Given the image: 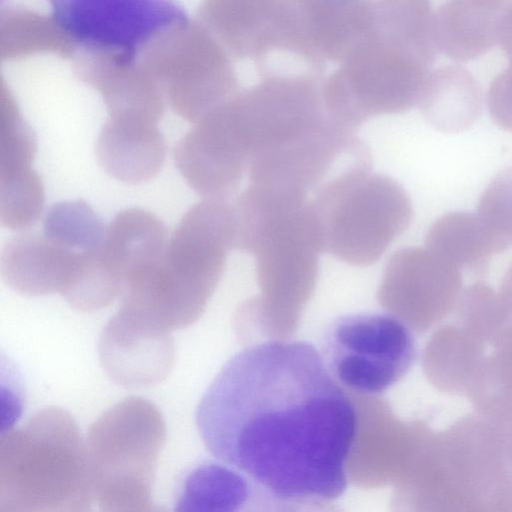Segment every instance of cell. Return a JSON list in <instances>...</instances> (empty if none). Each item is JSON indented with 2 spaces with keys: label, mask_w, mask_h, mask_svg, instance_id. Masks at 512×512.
I'll return each mask as SVG.
<instances>
[{
  "label": "cell",
  "mask_w": 512,
  "mask_h": 512,
  "mask_svg": "<svg viewBox=\"0 0 512 512\" xmlns=\"http://www.w3.org/2000/svg\"><path fill=\"white\" fill-rule=\"evenodd\" d=\"M195 421L207 450L248 480L257 504L323 506L347 488L357 408L310 343L266 341L233 355Z\"/></svg>",
  "instance_id": "cell-1"
},
{
  "label": "cell",
  "mask_w": 512,
  "mask_h": 512,
  "mask_svg": "<svg viewBox=\"0 0 512 512\" xmlns=\"http://www.w3.org/2000/svg\"><path fill=\"white\" fill-rule=\"evenodd\" d=\"M438 48L429 0H369L361 30L322 84L328 115L355 131L418 104Z\"/></svg>",
  "instance_id": "cell-2"
},
{
  "label": "cell",
  "mask_w": 512,
  "mask_h": 512,
  "mask_svg": "<svg viewBox=\"0 0 512 512\" xmlns=\"http://www.w3.org/2000/svg\"><path fill=\"white\" fill-rule=\"evenodd\" d=\"M231 248L232 205L205 199L183 216L161 261L125 286L119 308L155 332L188 327L203 313Z\"/></svg>",
  "instance_id": "cell-3"
},
{
  "label": "cell",
  "mask_w": 512,
  "mask_h": 512,
  "mask_svg": "<svg viewBox=\"0 0 512 512\" xmlns=\"http://www.w3.org/2000/svg\"><path fill=\"white\" fill-rule=\"evenodd\" d=\"M94 501L86 442L74 418L44 408L0 440V512H80Z\"/></svg>",
  "instance_id": "cell-4"
},
{
  "label": "cell",
  "mask_w": 512,
  "mask_h": 512,
  "mask_svg": "<svg viewBox=\"0 0 512 512\" xmlns=\"http://www.w3.org/2000/svg\"><path fill=\"white\" fill-rule=\"evenodd\" d=\"M166 439L160 410L128 397L90 427L86 450L94 501L103 511H151L152 488Z\"/></svg>",
  "instance_id": "cell-5"
},
{
  "label": "cell",
  "mask_w": 512,
  "mask_h": 512,
  "mask_svg": "<svg viewBox=\"0 0 512 512\" xmlns=\"http://www.w3.org/2000/svg\"><path fill=\"white\" fill-rule=\"evenodd\" d=\"M308 204L317 218L322 252L353 266L375 263L408 228L413 214L402 186L371 171Z\"/></svg>",
  "instance_id": "cell-6"
},
{
  "label": "cell",
  "mask_w": 512,
  "mask_h": 512,
  "mask_svg": "<svg viewBox=\"0 0 512 512\" xmlns=\"http://www.w3.org/2000/svg\"><path fill=\"white\" fill-rule=\"evenodd\" d=\"M51 19L79 49L127 62L189 22L178 0H47Z\"/></svg>",
  "instance_id": "cell-7"
},
{
  "label": "cell",
  "mask_w": 512,
  "mask_h": 512,
  "mask_svg": "<svg viewBox=\"0 0 512 512\" xmlns=\"http://www.w3.org/2000/svg\"><path fill=\"white\" fill-rule=\"evenodd\" d=\"M322 357L342 387L379 395L411 368L416 346L405 323L387 313H355L334 320L325 331Z\"/></svg>",
  "instance_id": "cell-8"
},
{
  "label": "cell",
  "mask_w": 512,
  "mask_h": 512,
  "mask_svg": "<svg viewBox=\"0 0 512 512\" xmlns=\"http://www.w3.org/2000/svg\"><path fill=\"white\" fill-rule=\"evenodd\" d=\"M322 252L317 218L307 203L278 220L255 252L259 285L269 297L296 304L312 292Z\"/></svg>",
  "instance_id": "cell-9"
},
{
  "label": "cell",
  "mask_w": 512,
  "mask_h": 512,
  "mask_svg": "<svg viewBox=\"0 0 512 512\" xmlns=\"http://www.w3.org/2000/svg\"><path fill=\"white\" fill-rule=\"evenodd\" d=\"M174 159L187 184L212 200L234 195L250 164L249 154L222 105L178 141Z\"/></svg>",
  "instance_id": "cell-10"
},
{
  "label": "cell",
  "mask_w": 512,
  "mask_h": 512,
  "mask_svg": "<svg viewBox=\"0 0 512 512\" xmlns=\"http://www.w3.org/2000/svg\"><path fill=\"white\" fill-rule=\"evenodd\" d=\"M461 285L458 267L427 248L406 247L387 262L379 295L389 307L433 323L457 304Z\"/></svg>",
  "instance_id": "cell-11"
},
{
  "label": "cell",
  "mask_w": 512,
  "mask_h": 512,
  "mask_svg": "<svg viewBox=\"0 0 512 512\" xmlns=\"http://www.w3.org/2000/svg\"><path fill=\"white\" fill-rule=\"evenodd\" d=\"M98 353L111 380L125 388L143 389L167 377L175 347L171 333H149L113 315L100 334Z\"/></svg>",
  "instance_id": "cell-12"
},
{
  "label": "cell",
  "mask_w": 512,
  "mask_h": 512,
  "mask_svg": "<svg viewBox=\"0 0 512 512\" xmlns=\"http://www.w3.org/2000/svg\"><path fill=\"white\" fill-rule=\"evenodd\" d=\"M84 253L66 249L44 233H21L3 246L1 275L12 290L22 295H63Z\"/></svg>",
  "instance_id": "cell-13"
},
{
  "label": "cell",
  "mask_w": 512,
  "mask_h": 512,
  "mask_svg": "<svg viewBox=\"0 0 512 512\" xmlns=\"http://www.w3.org/2000/svg\"><path fill=\"white\" fill-rule=\"evenodd\" d=\"M96 156L113 178L139 184L162 169L166 142L157 123L108 117L97 138Z\"/></svg>",
  "instance_id": "cell-14"
},
{
  "label": "cell",
  "mask_w": 512,
  "mask_h": 512,
  "mask_svg": "<svg viewBox=\"0 0 512 512\" xmlns=\"http://www.w3.org/2000/svg\"><path fill=\"white\" fill-rule=\"evenodd\" d=\"M167 243L166 227L155 214L129 208L106 227L99 254L123 290L128 281L161 261Z\"/></svg>",
  "instance_id": "cell-15"
},
{
  "label": "cell",
  "mask_w": 512,
  "mask_h": 512,
  "mask_svg": "<svg viewBox=\"0 0 512 512\" xmlns=\"http://www.w3.org/2000/svg\"><path fill=\"white\" fill-rule=\"evenodd\" d=\"M512 0H447L434 12L438 51L459 62L474 60L498 44L501 19Z\"/></svg>",
  "instance_id": "cell-16"
},
{
  "label": "cell",
  "mask_w": 512,
  "mask_h": 512,
  "mask_svg": "<svg viewBox=\"0 0 512 512\" xmlns=\"http://www.w3.org/2000/svg\"><path fill=\"white\" fill-rule=\"evenodd\" d=\"M418 105L425 120L436 130L456 133L469 128L482 108L481 87L461 65L431 70Z\"/></svg>",
  "instance_id": "cell-17"
},
{
  "label": "cell",
  "mask_w": 512,
  "mask_h": 512,
  "mask_svg": "<svg viewBox=\"0 0 512 512\" xmlns=\"http://www.w3.org/2000/svg\"><path fill=\"white\" fill-rule=\"evenodd\" d=\"M425 248L458 268L481 269L496 253L477 214L455 211L439 217L429 228Z\"/></svg>",
  "instance_id": "cell-18"
},
{
  "label": "cell",
  "mask_w": 512,
  "mask_h": 512,
  "mask_svg": "<svg viewBox=\"0 0 512 512\" xmlns=\"http://www.w3.org/2000/svg\"><path fill=\"white\" fill-rule=\"evenodd\" d=\"M177 504L180 510L236 511L257 503L248 480L221 462L207 463L191 472Z\"/></svg>",
  "instance_id": "cell-19"
},
{
  "label": "cell",
  "mask_w": 512,
  "mask_h": 512,
  "mask_svg": "<svg viewBox=\"0 0 512 512\" xmlns=\"http://www.w3.org/2000/svg\"><path fill=\"white\" fill-rule=\"evenodd\" d=\"M314 38L325 61L341 63L356 39L368 0H308Z\"/></svg>",
  "instance_id": "cell-20"
},
{
  "label": "cell",
  "mask_w": 512,
  "mask_h": 512,
  "mask_svg": "<svg viewBox=\"0 0 512 512\" xmlns=\"http://www.w3.org/2000/svg\"><path fill=\"white\" fill-rule=\"evenodd\" d=\"M106 227L84 201H65L50 207L43 221V233L56 244L75 252L98 249Z\"/></svg>",
  "instance_id": "cell-21"
},
{
  "label": "cell",
  "mask_w": 512,
  "mask_h": 512,
  "mask_svg": "<svg viewBox=\"0 0 512 512\" xmlns=\"http://www.w3.org/2000/svg\"><path fill=\"white\" fill-rule=\"evenodd\" d=\"M44 186L33 167L0 172V220L20 230L33 225L44 207Z\"/></svg>",
  "instance_id": "cell-22"
},
{
  "label": "cell",
  "mask_w": 512,
  "mask_h": 512,
  "mask_svg": "<svg viewBox=\"0 0 512 512\" xmlns=\"http://www.w3.org/2000/svg\"><path fill=\"white\" fill-rule=\"evenodd\" d=\"M477 215L490 235L496 253L512 245V167L500 172L482 193Z\"/></svg>",
  "instance_id": "cell-23"
},
{
  "label": "cell",
  "mask_w": 512,
  "mask_h": 512,
  "mask_svg": "<svg viewBox=\"0 0 512 512\" xmlns=\"http://www.w3.org/2000/svg\"><path fill=\"white\" fill-rule=\"evenodd\" d=\"M487 105L494 122L502 129L512 131V61L492 80Z\"/></svg>",
  "instance_id": "cell-24"
},
{
  "label": "cell",
  "mask_w": 512,
  "mask_h": 512,
  "mask_svg": "<svg viewBox=\"0 0 512 512\" xmlns=\"http://www.w3.org/2000/svg\"><path fill=\"white\" fill-rule=\"evenodd\" d=\"M498 45L509 60L512 61V2L507 7L501 19Z\"/></svg>",
  "instance_id": "cell-25"
}]
</instances>
